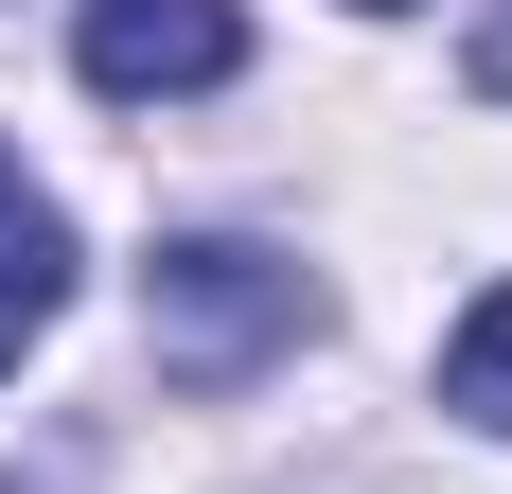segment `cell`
Listing matches in <instances>:
<instances>
[{"label": "cell", "instance_id": "1", "mask_svg": "<svg viewBox=\"0 0 512 494\" xmlns=\"http://www.w3.org/2000/svg\"><path fill=\"white\" fill-rule=\"evenodd\" d=\"M142 336H159L177 389H248L265 353L318 336V283L283 265V247H248V230H195V247H159V265H142Z\"/></svg>", "mask_w": 512, "mask_h": 494}, {"label": "cell", "instance_id": "2", "mask_svg": "<svg viewBox=\"0 0 512 494\" xmlns=\"http://www.w3.org/2000/svg\"><path fill=\"white\" fill-rule=\"evenodd\" d=\"M71 71H89L106 106L230 89V71H248V0H89V18H71Z\"/></svg>", "mask_w": 512, "mask_h": 494}, {"label": "cell", "instance_id": "3", "mask_svg": "<svg viewBox=\"0 0 512 494\" xmlns=\"http://www.w3.org/2000/svg\"><path fill=\"white\" fill-rule=\"evenodd\" d=\"M53 300H71V212L0 159V318H53Z\"/></svg>", "mask_w": 512, "mask_h": 494}, {"label": "cell", "instance_id": "4", "mask_svg": "<svg viewBox=\"0 0 512 494\" xmlns=\"http://www.w3.org/2000/svg\"><path fill=\"white\" fill-rule=\"evenodd\" d=\"M442 406H460V424H495V442H512V283L477 300L460 336H442Z\"/></svg>", "mask_w": 512, "mask_h": 494}, {"label": "cell", "instance_id": "5", "mask_svg": "<svg viewBox=\"0 0 512 494\" xmlns=\"http://www.w3.org/2000/svg\"><path fill=\"white\" fill-rule=\"evenodd\" d=\"M477 89L512 106V0H495V18H477Z\"/></svg>", "mask_w": 512, "mask_h": 494}, {"label": "cell", "instance_id": "6", "mask_svg": "<svg viewBox=\"0 0 512 494\" xmlns=\"http://www.w3.org/2000/svg\"><path fill=\"white\" fill-rule=\"evenodd\" d=\"M371 18H407V0H371Z\"/></svg>", "mask_w": 512, "mask_h": 494}]
</instances>
